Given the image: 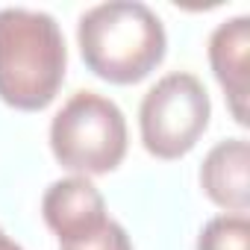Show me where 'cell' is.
Listing matches in <instances>:
<instances>
[{
    "instance_id": "obj_5",
    "label": "cell",
    "mask_w": 250,
    "mask_h": 250,
    "mask_svg": "<svg viewBox=\"0 0 250 250\" xmlns=\"http://www.w3.org/2000/svg\"><path fill=\"white\" fill-rule=\"evenodd\" d=\"M42 215L59 241H68L106 221V200L88 177H68L44 191Z\"/></svg>"
},
{
    "instance_id": "obj_1",
    "label": "cell",
    "mask_w": 250,
    "mask_h": 250,
    "mask_svg": "<svg viewBox=\"0 0 250 250\" xmlns=\"http://www.w3.org/2000/svg\"><path fill=\"white\" fill-rule=\"evenodd\" d=\"M77 42L85 68L115 85L150 77L168 47L159 15L139 0H112L88 9L80 18Z\"/></svg>"
},
{
    "instance_id": "obj_2",
    "label": "cell",
    "mask_w": 250,
    "mask_h": 250,
    "mask_svg": "<svg viewBox=\"0 0 250 250\" xmlns=\"http://www.w3.org/2000/svg\"><path fill=\"white\" fill-rule=\"evenodd\" d=\"M65 39L47 12L0 9V100L21 112H42L65 80Z\"/></svg>"
},
{
    "instance_id": "obj_10",
    "label": "cell",
    "mask_w": 250,
    "mask_h": 250,
    "mask_svg": "<svg viewBox=\"0 0 250 250\" xmlns=\"http://www.w3.org/2000/svg\"><path fill=\"white\" fill-rule=\"evenodd\" d=\"M0 250H24V247H21V244H15L3 229H0Z\"/></svg>"
},
{
    "instance_id": "obj_3",
    "label": "cell",
    "mask_w": 250,
    "mask_h": 250,
    "mask_svg": "<svg viewBox=\"0 0 250 250\" xmlns=\"http://www.w3.org/2000/svg\"><path fill=\"white\" fill-rule=\"evenodd\" d=\"M56 162L80 177L109 174L127 156V121L118 103L94 91H77L50 124Z\"/></svg>"
},
{
    "instance_id": "obj_7",
    "label": "cell",
    "mask_w": 250,
    "mask_h": 250,
    "mask_svg": "<svg viewBox=\"0 0 250 250\" xmlns=\"http://www.w3.org/2000/svg\"><path fill=\"white\" fill-rule=\"evenodd\" d=\"M250 147L247 139L218 142L200 168V186L209 200L232 215H247L250 206Z\"/></svg>"
},
{
    "instance_id": "obj_8",
    "label": "cell",
    "mask_w": 250,
    "mask_h": 250,
    "mask_svg": "<svg viewBox=\"0 0 250 250\" xmlns=\"http://www.w3.org/2000/svg\"><path fill=\"white\" fill-rule=\"evenodd\" d=\"M197 250H250V221L247 215H218L200 235Z\"/></svg>"
},
{
    "instance_id": "obj_4",
    "label": "cell",
    "mask_w": 250,
    "mask_h": 250,
    "mask_svg": "<svg viewBox=\"0 0 250 250\" xmlns=\"http://www.w3.org/2000/svg\"><path fill=\"white\" fill-rule=\"evenodd\" d=\"M209 115V94L194 74L177 71L162 77L139 109V130L147 153L156 159L186 156L206 133Z\"/></svg>"
},
{
    "instance_id": "obj_6",
    "label": "cell",
    "mask_w": 250,
    "mask_h": 250,
    "mask_svg": "<svg viewBox=\"0 0 250 250\" xmlns=\"http://www.w3.org/2000/svg\"><path fill=\"white\" fill-rule=\"evenodd\" d=\"M247 56H250V18L238 15L224 21L209 39V65L227 91L232 118L247 127Z\"/></svg>"
},
{
    "instance_id": "obj_9",
    "label": "cell",
    "mask_w": 250,
    "mask_h": 250,
    "mask_svg": "<svg viewBox=\"0 0 250 250\" xmlns=\"http://www.w3.org/2000/svg\"><path fill=\"white\" fill-rule=\"evenodd\" d=\"M59 247L62 250H133V241L121 224L106 218L100 227H94L83 235H74L68 241H59Z\"/></svg>"
}]
</instances>
